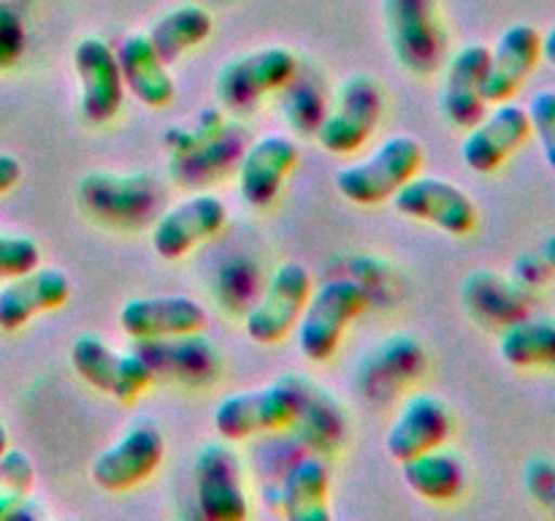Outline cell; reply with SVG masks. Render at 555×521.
<instances>
[{
	"mask_svg": "<svg viewBox=\"0 0 555 521\" xmlns=\"http://www.w3.org/2000/svg\"><path fill=\"white\" fill-rule=\"evenodd\" d=\"M312 293V275L307 266L285 260L271 271L263 296L244 318V331L258 345H276L296 329L307 298Z\"/></svg>",
	"mask_w": 555,
	"mask_h": 521,
	"instance_id": "10",
	"label": "cell"
},
{
	"mask_svg": "<svg viewBox=\"0 0 555 521\" xmlns=\"http://www.w3.org/2000/svg\"><path fill=\"white\" fill-rule=\"evenodd\" d=\"M547 258H551L553 264H555V239L551 242V247H547Z\"/></svg>",
	"mask_w": 555,
	"mask_h": 521,
	"instance_id": "36",
	"label": "cell"
},
{
	"mask_svg": "<svg viewBox=\"0 0 555 521\" xmlns=\"http://www.w3.org/2000/svg\"><path fill=\"white\" fill-rule=\"evenodd\" d=\"M211 27H215V20H211V14L204 5L184 3L166 11V14L146 30V36H150L157 54L171 65L177 63L179 58H184L188 52L198 49L201 43L211 36Z\"/></svg>",
	"mask_w": 555,
	"mask_h": 521,
	"instance_id": "26",
	"label": "cell"
},
{
	"mask_svg": "<svg viewBox=\"0 0 555 521\" xmlns=\"http://www.w3.org/2000/svg\"><path fill=\"white\" fill-rule=\"evenodd\" d=\"M70 367L87 385L117 402H133L155 380L150 364L135 351H117L95 334H85L70 345Z\"/></svg>",
	"mask_w": 555,
	"mask_h": 521,
	"instance_id": "8",
	"label": "cell"
},
{
	"mask_svg": "<svg viewBox=\"0 0 555 521\" xmlns=\"http://www.w3.org/2000/svg\"><path fill=\"white\" fill-rule=\"evenodd\" d=\"M119 71L125 90L150 109H166L177 96V81L166 60L157 54L146 33H130L117 43Z\"/></svg>",
	"mask_w": 555,
	"mask_h": 521,
	"instance_id": "22",
	"label": "cell"
},
{
	"mask_svg": "<svg viewBox=\"0 0 555 521\" xmlns=\"http://www.w3.org/2000/svg\"><path fill=\"white\" fill-rule=\"evenodd\" d=\"M450 432H453V416H450L448 405L434 394H415L396 412L393 423L385 434V450L390 459L404 465V461L448 443Z\"/></svg>",
	"mask_w": 555,
	"mask_h": 521,
	"instance_id": "20",
	"label": "cell"
},
{
	"mask_svg": "<svg viewBox=\"0 0 555 521\" xmlns=\"http://www.w3.org/2000/svg\"><path fill=\"white\" fill-rule=\"evenodd\" d=\"M307 391L298 380H274L260 389L238 391L215 407V429L225 443H242L255 434L280 432L304 416Z\"/></svg>",
	"mask_w": 555,
	"mask_h": 521,
	"instance_id": "1",
	"label": "cell"
},
{
	"mask_svg": "<svg viewBox=\"0 0 555 521\" xmlns=\"http://www.w3.org/2000/svg\"><path fill=\"white\" fill-rule=\"evenodd\" d=\"M531 139V123L526 106L513 101L493 103L461 141L464 166L475 174H493L502 168L526 141Z\"/></svg>",
	"mask_w": 555,
	"mask_h": 521,
	"instance_id": "15",
	"label": "cell"
},
{
	"mask_svg": "<svg viewBox=\"0 0 555 521\" xmlns=\"http://www.w3.org/2000/svg\"><path fill=\"white\" fill-rule=\"evenodd\" d=\"M531 123V136L540 141L542 157L555 171V90H540L526 106Z\"/></svg>",
	"mask_w": 555,
	"mask_h": 521,
	"instance_id": "29",
	"label": "cell"
},
{
	"mask_svg": "<svg viewBox=\"0 0 555 521\" xmlns=\"http://www.w3.org/2000/svg\"><path fill=\"white\" fill-rule=\"evenodd\" d=\"M298 74V58L287 47H263L231 58L215 79L220 103L231 112H249L263 98L285 90Z\"/></svg>",
	"mask_w": 555,
	"mask_h": 521,
	"instance_id": "7",
	"label": "cell"
},
{
	"mask_svg": "<svg viewBox=\"0 0 555 521\" xmlns=\"http://www.w3.org/2000/svg\"><path fill=\"white\" fill-rule=\"evenodd\" d=\"M25 22L9 0H0V71L14 68L25 54Z\"/></svg>",
	"mask_w": 555,
	"mask_h": 521,
	"instance_id": "31",
	"label": "cell"
},
{
	"mask_svg": "<svg viewBox=\"0 0 555 521\" xmlns=\"http://www.w3.org/2000/svg\"><path fill=\"white\" fill-rule=\"evenodd\" d=\"M542 60H547L555 68V25L542 36Z\"/></svg>",
	"mask_w": 555,
	"mask_h": 521,
	"instance_id": "33",
	"label": "cell"
},
{
	"mask_svg": "<svg viewBox=\"0 0 555 521\" xmlns=\"http://www.w3.org/2000/svg\"><path fill=\"white\" fill-rule=\"evenodd\" d=\"M5 448H9V429H5V423L0 421V454H3Z\"/></svg>",
	"mask_w": 555,
	"mask_h": 521,
	"instance_id": "35",
	"label": "cell"
},
{
	"mask_svg": "<svg viewBox=\"0 0 555 521\" xmlns=\"http://www.w3.org/2000/svg\"><path fill=\"white\" fill-rule=\"evenodd\" d=\"M331 475L325 461L304 459L287 472L282 486V508L291 521H328Z\"/></svg>",
	"mask_w": 555,
	"mask_h": 521,
	"instance_id": "27",
	"label": "cell"
},
{
	"mask_svg": "<svg viewBox=\"0 0 555 521\" xmlns=\"http://www.w3.org/2000/svg\"><path fill=\"white\" fill-rule=\"evenodd\" d=\"M301 161V150L285 134L260 136L238 161V195L253 209H266L282 193Z\"/></svg>",
	"mask_w": 555,
	"mask_h": 521,
	"instance_id": "17",
	"label": "cell"
},
{
	"mask_svg": "<svg viewBox=\"0 0 555 521\" xmlns=\"http://www.w3.org/2000/svg\"><path fill=\"white\" fill-rule=\"evenodd\" d=\"M228 226V206L215 193H195L152 220L150 242L163 260H179Z\"/></svg>",
	"mask_w": 555,
	"mask_h": 521,
	"instance_id": "12",
	"label": "cell"
},
{
	"mask_svg": "<svg viewBox=\"0 0 555 521\" xmlns=\"http://www.w3.org/2000/svg\"><path fill=\"white\" fill-rule=\"evenodd\" d=\"M383 20L401 68L415 76H431L442 68L448 30L437 0H383Z\"/></svg>",
	"mask_w": 555,
	"mask_h": 521,
	"instance_id": "4",
	"label": "cell"
},
{
	"mask_svg": "<svg viewBox=\"0 0 555 521\" xmlns=\"http://www.w3.org/2000/svg\"><path fill=\"white\" fill-rule=\"evenodd\" d=\"M383 87L374 76L352 74L336 90L334 103L318 125V141L331 155H352L361 150L383 119Z\"/></svg>",
	"mask_w": 555,
	"mask_h": 521,
	"instance_id": "6",
	"label": "cell"
},
{
	"mask_svg": "<svg viewBox=\"0 0 555 521\" xmlns=\"http://www.w3.org/2000/svg\"><path fill=\"white\" fill-rule=\"evenodd\" d=\"M401 475H404V483L412 488V494L428 499V503H453L466 488L464 461L455 450L444 448V445L404 461Z\"/></svg>",
	"mask_w": 555,
	"mask_h": 521,
	"instance_id": "24",
	"label": "cell"
},
{
	"mask_svg": "<svg viewBox=\"0 0 555 521\" xmlns=\"http://www.w3.org/2000/svg\"><path fill=\"white\" fill-rule=\"evenodd\" d=\"M135 351L150 364L152 374L182 380V383H206L215 380L220 356L209 340L201 334L163 336V340H135Z\"/></svg>",
	"mask_w": 555,
	"mask_h": 521,
	"instance_id": "23",
	"label": "cell"
},
{
	"mask_svg": "<svg viewBox=\"0 0 555 521\" xmlns=\"http://www.w3.org/2000/svg\"><path fill=\"white\" fill-rule=\"evenodd\" d=\"M491 47L475 41L464 43L444 63V81L439 92V109L444 119L461 130H469L491 103L486 101V71Z\"/></svg>",
	"mask_w": 555,
	"mask_h": 521,
	"instance_id": "18",
	"label": "cell"
},
{
	"mask_svg": "<svg viewBox=\"0 0 555 521\" xmlns=\"http://www.w3.org/2000/svg\"><path fill=\"white\" fill-rule=\"evenodd\" d=\"M393 209L410 220L428 223L450 237H466L477 226V206L461 185L434 174H415L390 199Z\"/></svg>",
	"mask_w": 555,
	"mask_h": 521,
	"instance_id": "11",
	"label": "cell"
},
{
	"mask_svg": "<svg viewBox=\"0 0 555 521\" xmlns=\"http://www.w3.org/2000/svg\"><path fill=\"white\" fill-rule=\"evenodd\" d=\"M74 71L79 79V109L90 125H106L122 112L125 81L117 52L103 38L85 36L76 41Z\"/></svg>",
	"mask_w": 555,
	"mask_h": 521,
	"instance_id": "13",
	"label": "cell"
},
{
	"mask_svg": "<svg viewBox=\"0 0 555 521\" xmlns=\"http://www.w3.org/2000/svg\"><path fill=\"white\" fill-rule=\"evenodd\" d=\"M542 63V33L529 22L509 25L491 47L486 71V101H513L520 87L531 79Z\"/></svg>",
	"mask_w": 555,
	"mask_h": 521,
	"instance_id": "19",
	"label": "cell"
},
{
	"mask_svg": "<svg viewBox=\"0 0 555 521\" xmlns=\"http://www.w3.org/2000/svg\"><path fill=\"white\" fill-rule=\"evenodd\" d=\"M119 329L130 340H163V336L201 334L209 323L204 304L184 293L135 296L119 307Z\"/></svg>",
	"mask_w": 555,
	"mask_h": 521,
	"instance_id": "16",
	"label": "cell"
},
{
	"mask_svg": "<svg viewBox=\"0 0 555 521\" xmlns=\"http://www.w3.org/2000/svg\"><path fill=\"white\" fill-rule=\"evenodd\" d=\"M366 307L369 293L356 280L336 277L320 288H312L307 307L296 323L298 347L304 356L314 364L334 358L350 323L358 315L366 313Z\"/></svg>",
	"mask_w": 555,
	"mask_h": 521,
	"instance_id": "5",
	"label": "cell"
},
{
	"mask_svg": "<svg viewBox=\"0 0 555 521\" xmlns=\"http://www.w3.org/2000/svg\"><path fill=\"white\" fill-rule=\"evenodd\" d=\"M36 483V467L30 456L20 448H5L0 454V488L16 499H25Z\"/></svg>",
	"mask_w": 555,
	"mask_h": 521,
	"instance_id": "30",
	"label": "cell"
},
{
	"mask_svg": "<svg viewBox=\"0 0 555 521\" xmlns=\"http://www.w3.org/2000/svg\"><path fill=\"white\" fill-rule=\"evenodd\" d=\"M499 356L513 369H555V318L524 315L504 326Z\"/></svg>",
	"mask_w": 555,
	"mask_h": 521,
	"instance_id": "25",
	"label": "cell"
},
{
	"mask_svg": "<svg viewBox=\"0 0 555 521\" xmlns=\"http://www.w3.org/2000/svg\"><path fill=\"white\" fill-rule=\"evenodd\" d=\"M195 499L204 519L244 521L249 516L244 470L236 450L225 443H209L198 450L193 465Z\"/></svg>",
	"mask_w": 555,
	"mask_h": 521,
	"instance_id": "14",
	"label": "cell"
},
{
	"mask_svg": "<svg viewBox=\"0 0 555 521\" xmlns=\"http://www.w3.org/2000/svg\"><path fill=\"white\" fill-rule=\"evenodd\" d=\"M22 499L11 497V494H5L3 488H0V516H11L14 513V505H20Z\"/></svg>",
	"mask_w": 555,
	"mask_h": 521,
	"instance_id": "34",
	"label": "cell"
},
{
	"mask_svg": "<svg viewBox=\"0 0 555 521\" xmlns=\"http://www.w3.org/2000/svg\"><path fill=\"white\" fill-rule=\"evenodd\" d=\"M426 147L410 134L390 136L372 155L339 168L334 177L336 190L350 204L377 206L393 199L415 174H421Z\"/></svg>",
	"mask_w": 555,
	"mask_h": 521,
	"instance_id": "2",
	"label": "cell"
},
{
	"mask_svg": "<svg viewBox=\"0 0 555 521\" xmlns=\"http://www.w3.org/2000/svg\"><path fill=\"white\" fill-rule=\"evenodd\" d=\"M163 456L166 437L160 429L152 421H139L92 459L90 478L103 492H130L155 475Z\"/></svg>",
	"mask_w": 555,
	"mask_h": 521,
	"instance_id": "9",
	"label": "cell"
},
{
	"mask_svg": "<svg viewBox=\"0 0 555 521\" xmlns=\"http://www.w3.org/2000/svg\"><path fill=\"white\" fill-rule=\"evenodd\" d=\"M79 206L114 228H144L160 215V182L141 171H90L76 185Z\"/></svg>",
	"mask_w": 555,
	"mask_h": 521,
	"instance_id": "3",
	"label": "cell"
},
{
	"mask_svg": "<svg viewBox=\"0 0 555 521\" xmlns=\"http://www.w3.org/2000/svg\"><path fill=\"white\" fill-rule=\"evenodd\" d=\"M22 177V163L20 157L9 155V152H0V195L9 193Z\"/></svg>",
	"mask_w": 555,
	"mask_h": 521,
	"instance_id": "32",
	"label": "cell"
},
{
	"mask_svg": "<svg viewBox=\"0 0 555 521\" xmlns=\"http://www.w3.org/2000/svg\"><path fill=\"white\" fill-rule=\"evenodd\" d=\"M41 264V247L27 233L0 231V280L36 269Z\"/></svg>",
	"mask_w": 555,
	"mask_h": 521,
	"instance_id": "28",
	"label": "cell"
},
{
	"mask_svg": "<svg viewBox=\"0 0 555 521\" xmlns=\"http://www.w3.org/2000/svg\"><path fill=\"white\" fill-rule=\"evenodd\" d=\"M70 296V280L57 266H41L16 275L0 288V329L20 331L33 318L54 313Z\"/></svg>",
	"mask_w": 555,
	"mask_h": 521,
	"instance_id": "21",
	"label": "cell"
}]
</instances>
